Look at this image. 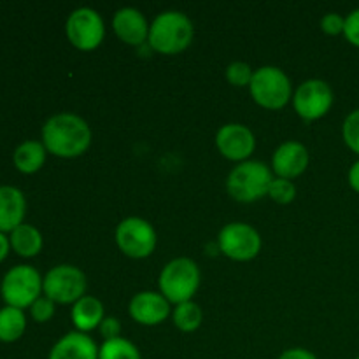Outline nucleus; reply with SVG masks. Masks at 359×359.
<instances>
[{"instance_id": "1", "label": "nucleus", "mask_w": 359, "mask_h": 359, "mask_svg": "<svg viewBox=\"0 0 359 359\" xmlns=\"http://www.w3.org/2000/svg\"><path fill=\"white\" fill-rule=\"evenodd\" d=\"M44 147L60 158H76L90 147L91 130L81 116L60 112L42 126Z\"/></svg>"}, {"instance_id": "2", "label": "nucleus", "mask_w": 359, "mask_h": 359, "mask_svg": "<svg viewBox=\"0 0 359 359\" xmlns=\"http://www.w3.org/2000/svg\"><path fill=\"white\" fill-rule=\"evenodd\" d=\"M193 23L184 13L179 11H165L154 18L149 27L151 48L163 55H175L181 53L193 41Z\"/></svg>"}, {"instance_id": "3", "label": "nucleus", "mask_w": 359, "mask_h": 359, "mask_svg": "<svg viewBox=\"0 0 359 359\" xmlns=\"http://www.w3.org/2000/svg\"><path fill=\"white\" fill-rule=\"evenodd\" d=\"M272 172L265 163L256 160L242 161L228 175V193L238 202H255L262 196L269 195L272 184Z\"/></svg>"}, {"instance_id": "4", "label": "nucleus", "mask_w": 359, "mask_h": 359, "mask_svg": "<svg viewBox=\"0 0 359 359\" xmlns=\"http://www.w3.org/2000/svg\"><path fill=\"white\" fill-rule=\"evenodd\" d=\"M200 286V270L189 258H175L165 265L160 276L161 294L172 304L191 302Z\"/></svg>"}, {"instance_id": "5", "label": "nucleus", "mask_w": 359, "mask_h": 359, "mask_svg": "<svg viewBox=\"0 0 359 359\" xmlns=\"http://www.w3.org/2000/svg\"><path fill=\"white\" fill-rule=\"evenodd\" d=\"M249 88L252 98L266 109L284 107L291 98L290 77L279 67L266 65L255 70Z\"/></svg>"}, {"instance_id": "6", "label": "nucleus", "mask_w": 359, "mask_h": 359, "mask_svg": "<svg viewBox=\"0 0 359 359\" xmlns=\"http://www.w3.org/2000/svg\"><path fill=\"white\" fill-rule=\"evenodd\" d=\"M2 297L11 307L23 309L34 304L42 290V279L34 266H13L2 279Z\"/></svg>"}, {"instance_id": "7", "label": "nucleus", "mask_w": 359, "mask_h": 359, "mask_svg": "<svg viewBox=\"0 0 359 359\" xmlns=\"http://www.w3.org/2000/svg\"><path fill=\"white\" fill-rule=\"evenodd\" d=\"M46 297L58 304H72L81 300L86 291V277L77 266L58 265L42 279Z\"/></svg>"}, {"instance_id": "8", "label": "nucleus", "mask_w": 359, "mask_h": 359, "mask_svg": "<svg viewBox=\"0 0 359 359\" xmlns=\"http://www.w3.org/2000/svg\"><path fill=\"white\" fill-rule=\"evenodd\" d=\"M116 242L130 258H146L156 248V231L142 217H126L116 228Z\"/></svg>"}, {"instance_id": "9", "label": "nucleus", "mask_w": 359, "mask_h": 359, "mask_svg": "<svg viewBox=\"0 0 359 359\" xmlns=\"http://www.w3.org/2000/svg\"><path fill=\"white\" fill-rule=\"evenodd\" d=\"M65 30L69 41L83 51L97 48L105 34L104 20L91 7H79L72 11L67 20Z\"/></svg>"}, {"instance_id": "10", "label": "nucleus", "mask_w": 359, "mask_h": 359, "mask_svg": "<svg viewBox=\"0 0 359 359\" xmlns=\"http://www.w3.org/2000/svg\"><path fill=\"white\" fill-rule=\"evenodd\" d=\"M219 248L228 258L248 262L262 249L259 233L245 223H230L219 231Z\"/></svg>"}, {"instance_id": "11", "label": "nucleus", "mask_w": 359, "mask_h": 359, "mask_svg": "<svg viewBox=\"0 0 359 359\" xmlns=\"http://www.w3.org/2000/svg\"><path fill=\"white\" fill-rule=\"evenodd\" d=\"M294 109L304 119H318L330 111L333 104V91L321 79H309L297 88L293 97Z\"/></svg>"}, {"instance_id": "12", "label": "nucleus", "mask_w": 359, "mask_h": 359, "mask_svg": "<svg viewBox=\"0 0 359 359\" xmlns=\"http://www.w3.org/2000/svg\"><path fill=\"white\" fill-rule=\"evenodd\" d=\"M216 144L221 154L226 156L228 160L242 161L251 156L256 147V139L255 133L248 126L238 125V123H228V125L221 126L217 132Z\"/></svg>"}, {"instance_id": "13", "label": "nucleus", "mask_w": 359, "mask_h": 359, "mask_svg": "<svg viewBox=\"0 0 359 359\" xmlns=\"http://www.w3.org/2000/svg\"><path fill=\"white\" fill-rule=\"evenodd\" d=\"M170 314V304L167 298L154 291L137 293L130 302V316L137 323L146 326L160 325Z\"/></svg>"}, {"instance_id": "14", "label": "nucleus", "mask_w": 359, "mask_h": 359, "mask_svg": "<svg viewBox=\"0 0 359 359\" xmlns=\"http://www.w3.org/2000/svg\"><path fill=\"white\" fill-rule=\"evenodd\" d=\"M273 170L279 177L293 179L297 175L304 174L309 165V151L307 147L297 140H287L280 144L273 153Z\"/></svg>"}, {"instance_id": "15", "label": "nucleus", "mask_w": 359, "mask_h": 359, "mask_svg": "<svg viewBox=\"0 0 359 359\" xmlns=\"http://www.w3.org/2000/svg\"><path fill=\"white\" fill-rule=\"evenodd\" d=\"M112 27H114L116 35L130 46H140L149 37V25H147L144 14L135 7L119 9L114 14Z\"/></svg>"}, {"instance_id": "16", "label": "nucleus", "mask_w": 359, "mask_h": 359, "mask_svg": "<svg viewBox=\"0 0 359 359\" xmlns=\"http://www.w3.org/2000/svg\"><path fill=\"white\" fill-rule=\"evenodd\" d=\"M49 359H98V347L86 333L72 332L55 344Z\"/></svg>"}, {"instance_id": "17", "label": "nucleus", "mask_w": 359, "mask_h": 359, "mask_svg": "<svg viewBox=\"0 0 359 359\" xmlns=\"http://www.w3.org/2000/svg\"><path fill=\"white\" fill-rule=\"evenodd\" d=\"M25 203L23 193L14 186H0V231H13L23 221Z\"/></svg>"}, {"instance_id": "18", "label": "nucleus", "mask_w": 359, "mask_h": 359, "mask_svg": "<svg viewBox=\"0 0 359 359\" xmlns=\"http://www.w3.org/2000/svg\"><path fill=\"white\" fill-rule=\"evenodd\" d=\"M72 321L81 333L91 332L104 321V305L95 297H83L74 304Z\"/></svg>"}, {"instance_id": "19", "label": "nucleus", "mask_w": 359, "mask_h": 359, "mask_svg": "<svg viewBox=\"0 0 359 359\" xmlns=\"http://www.w3.org/2000/svg\"><path fill=\"white\" fill-rule=\"evenodd\" d=\"M44 160L46 147L44 144L37 142V140H27V142L20 144L14 151V165L25 174L37 172L44 163Z\"/></svg>"}, {"instance_id": "20", "label": "nucleus", "mask_w": 359, "mask_h": 359, "mask_svg": "<svg viewBox=\"0 0 359 359\" xmlns=\"http://www.w3.org/2000/svg\"><path fill=\"white\" fill-rule=\"evenodd\" d=\"M11 244L21 256H35L42 248V235L30 224H20L11 231Z\"/></svg>"}, {"instance_id": "21", "label": "nucleus", "mask_w": 359, "mask_h": 359, "mask_svg": "<svg viewBox=\"0 0 359 359\" xmlns=\"http://www.w3.org/2000/svg\"><path fill=\"white\" fill-rule=\"evenodd\" d=\"M25 326H27V321L21 309L11 307V305L0 309V340L14 342L23 335Z\"/></svg>"}, {"instance_id": "22", "label": "nucleus", "mask_w": 359, "mask_h": 359, "mask_svg": "<svg viewBox=\"0 0 359 359\" xmlns=\"http://www.w3.org/2000/svg\"><path fill=\"white\" fill-rule=\"evenodd\" d=\"M98 359H140V353L130 340H105L98 349Z\"/></svg>"}, {"instance_id": "23", "label": "nucleus", "mask_w": 359, "mask_h": 359, "mask_svg": "<svg viewBox=\"0 0 359 359\" xmlns=\"http://www.w3.org/2000/svg\"><path fill=\"white\" fill-rule=\"evenodd\" d=\"M174 323L181 332H195L202 325V309L195 302L179 304L174 311Z\"/></svg>"}, {"instance_id": "24", "label": "nucleus", "mask_w": 359, "mask_h": 359, "mask_svg": "<svg viewBox=\"0 0 359 359\" xmlns=\"http://www.w3.org/2000/svg\"><path fill=\"white\" fill-rule=\"evenodd\" d=\"M269 196L277 203H290L297 196V188L290 179L277 177L273 179L269 188Z\"/></svg>"}, {"instance_id": "25", "label": "nucleus", "mask_w": 359, "mask_h": 359, "mask_svg": "<svg viewBox=\"0 0 359 359\" xmlns=\"http://www.w3.org/2000/svg\"><path fill=\"white\" fill-rule=\"evenodd\" d=\"M252 76L255 72H252L251 65L245 62H233L226 69V79L235 86H248L251 84Z\"/></svg>"}, {"instance_id": "26", "label": "nucleus", "mask_w": 359, "mask_h": 359, "mask_svg": "<svg viewBox=\"0 0 359 359\" xmlns=\"http://www.w3.org/2000/svg\"><path fill=\"white\" fill-rule=\"evenodd\" d=\"M342 133L347 146L359 154V109L347 116L346 121H344Z\"/></svg>"}, {"instance_id": "27", "label": "nucleus", "mask_w": 359, "mask_h": 359, "mask_svg": "<svg viewBox=\"0 0 359 359\" xmlns=\"http://www.w3.org/2000/svg\"><path fill=\"white\" fill-rule=\"evenodd\" d=\"M32 318L37 323H46L53 318L55 314V302L49 300L48 297H39L34 304L30 305Z\"/></svg>"}, {"instance_id": "28", "label": "nucleus", "mask_w": 359, "mask_h": 359, "mask_svg": "<svg viewBox=\"0 0 359 359\" xmlns=\"http://www.w3.org/2000/svg\"><path fill=\"white\" fill-rule=\"evenodd\" d=\"M346 27V18H342L337 13H328L323 16L321 20V28L330 35H339L344 32Z\"/></svg>"}, {"instance_id": "29", "label": "nucleus", "mask_w": 359, "mask_h": 359, "mask_svg": "<svg viewBox=\"0 0 359 359\" xmlns=\"http://www.w3.org/2000/svg\"><path fill=\"white\" fill-rule=\"evenodd\" d=\"M344 34H346L347 41H349L351 44L358 46L359 48V9L353 11V13L346 18Z\"/></svg>"}, {"instance_id": "30", "label": "nucleus", "mask_w": 359, "mask_h": 359, "mask_svg": "<svg viewBox=\"0 0 359 359\" xmlns=\"http://www.w3.org/2000/svg\"><path fill=\"white\" fill-rule=\"evenodd\" d=\"M100 330V335L104 337L105 340H114L119 339V333H121V323L116 318H104V321L98 326Z\"/></svg>"}, {"instance_id": "31", "label": "nucleus", "mask_w": 359, "mask_h": 359, "mask_svg": "<svg viewBox=\"0 0 359 359\" xmlns=\"http://www.w3.org/2000/svg\"><path fill=\"white\" fill-rule=\"evenodd\" d=\"M279 359H318V358H316L311 351L297 347V349L284 351V353L279 356Z\"/></svg>"}, {"instance_id": "32", "label": "nucleus", "mask_w": 359, "mask_h": 359, "mask_svg": "<svg viewBox=\"0 0 359 359\" xmlns=\"http://www.w3.org/2000/svg\"><path fill=\"white\" fill-rule=\"evenodd\" d=\"M349 184L354 191L359 193V160L351 167L349 170Z\"/></svg>"}, {"instance_id": "33", "label": "nucleus", "mask_w": 359, "mask_h": 359, "mask_svg": "<svg viewBox=\"0 0 359 359\" xmlns=\"http://www.w3.org/2000/svg\"><path fill=\"white\" fill-rule=\"evenodd\" d=\"M7 251H9V241L6 238V235L0 231V262H2L4 258H6Z\"/></svg>"}, {"instance_id": "34", "label": "nucleus", "mask_w": 359, "mask_h": 359, "mask_svg": "<svg viewBox=\"0 0 359 359\" xmlns=\"http://www.w3.org/2000/svg\"><path fill=\"white\" fill-rule=\"evenodd\" d=\"M356 359H359V358H356Z\"/></svg>"}]
</instances>
